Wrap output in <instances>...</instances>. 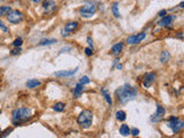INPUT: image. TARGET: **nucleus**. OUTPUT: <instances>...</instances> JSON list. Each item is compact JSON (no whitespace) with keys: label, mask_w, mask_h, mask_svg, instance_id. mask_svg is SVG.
<instances>
[{"label":"nucleus","mask_w":184,"mask_h":138,"mask_svg":"<svg viewBox=\"0 0 184 138\" xmlns=\"http://www.w3.org/2000/svg\"><path fill=\"white\" fill-rule=\"evenodd\" d=\"M168 127L169 128H172V130H173L174 133H179L181 129H183L184 122L179 121V118H176V116H172V118L169 119Z\"/></svg>","instance_id":"423d86ee"},{"label":"nucleus","mask_w":184,"mask_h":138,"mask_svg":"<svg viewBox=\"0 0 184 138\" xmlns=\"http://www.w3.org/2000/svg\"><path fill=\"white\" fill-rule=\"evenodd\" d=\"M183 6H184V2H181V4H179V7H181V8H183Z\"/></svg>","instance_id":"f704fd0d"},{"label":"nucleus","mask_w":184,"mask_h":138,"mask_svg":"<svg viewBox=\"0 0 184 138\" xmlns=\"http://www.w3.org/2000/svg\"><path fill=\"white\" fill-rule=\"evenodd\" d=\"M11 10L12 8L9 6H1V7H0V16H4L6 15V14H8Z\"/></svg>","instance_id":"4be33fe9"},{"label":"nucleus","mask_w":184,"mask_h":138,"mask_svg":"<svg viewBox=\"0 0 184 138\" xmlns=\"http://www.w3.org/2000/svg\"><path fill=\"white\" fill-rule=\"evenodd\" d=\"M170 60V53L168 51H162L161 55H160V61L161 62H168Z\"/></svg>","instance_id":"f3484780"},{"label":"nucleus","mask_w":184,"mask_h":138,"mask_svg":"<svg viewBox=\"0 0 184 138\" xmlns=\"http://www.w3.org/2000/svg\"><path fill=\"white\" fill-rule=\"evenodd\" d=\"M22 38H16L15 41H13V45L15 46V47H19V46H21L22 45Z\"/></svg>","instance_id":"a878e982"},{"label":"nucleus","mask_w":184,"mask_h":138,"mask_svg":"<svg viewBox=\"0 0 184 138\" xmlns=\"http://www.w3.org/2000/svg\"><path fill=\"white\" fill-rule=\"evenodd\" d=\"M88 43H89V45H90V48H92V50H93V43H92L91 37H88Z\"/></svg>","instance_id":"c756f323"},{"label":"nucleus","mask_w":184,"mask_h":138,"mask_svg":"<svg viewBox=\"0 0 184 138\" xmlns=\"http://www.w3.org/2000/svg\"><path fill=\"white\" fill-rule=\"evenodd\" d=\"M78 27V23L77 22H68L66 26H64V29L62 30V36H68L70 32H73L77 29Z\"/></svg>","instance_id":"9b49d317"},{"label":"nucleus","mask_w":184,"mask_h":138,"mask_svg":"<svg viewBox=\"0 0 184 138\" xmlns=\"http://www.w3.org/2000/svg\"><path fill=\"white\" fill-rule=\"evenodd\" d=\"M130 133H131L132 136H138L139 135V129H137V128H134V129H130Z\"/></svg>","instance_id":"bb28decb"},{"label":"nucleus","mask_w":184,"mask_h":138,"mask_svg":"<svg viewBox=\"0 0 184 138\" xmlns=\"http://www.w3.org/2000/svg\"><path fill=\"white\" fill-rule=\"evenodd\" d=\"M93 121V114L92 112H90L88 109H84L79 113L78 118H77V122L83 129H88L91 127Z\"/></svg>","instance_id":"7ed1b4c3"},{"label":"nucleus","mask_w":184,"mask_h":138,"mask_svg":"<svg viewBox=\"0 0 184 138\" xmlns=\"http://www.w3.org/2000/svg\"><path fill=\"white\" fill-rule=\"evenodd\" d=\"M39 85H40V82L37 81V80H29L26 82V87H29V89H35V87H39Z\"/></svg>","instance_id":"dca6fc26"},{"label":"nucleus","mask_w":184,"mask_h":138,"mask_svg":"<svg viewBox=\"0 0 184 138\" xmlns=\"http://www.w3.org/2000/svg\"><path fill=\"white\" fill-rule=\"evenodd\" d=\"M79 83L82 84V85H85V84H89L90 83V78L88 76H83L82 78H81V81H79Z\"/></svg>","instance_id":"393cba45"},{"label":"nucleus","mask_w":184,"mask_h":138,"mask_svg":"<svg viewBox=\"0 0 184 138\" xmlns=\"http://www.w3.org/2000/svg\"><path fill=\"white\" fill-rule=\"evenodd\" d=\"M21 48H20V47H19V48H16V50H13V52H12V54H13V55H16V54H20V53H21Z\"/></svg>","instance_id":"c85d7f7f"},{"label":"nucleus","mask_w":184,"mask_h":138,"mask_svg":"<svg viewBox=\"0 0 184 138\" xmlns=\"http://www.w3.org/2000/svg\"><path fill=\"white\" fill-rule=\"evenodd\" d=\"M43 8H44L46 14H52L57 9V5L52 0H44L43 1Z\"/></svg>","instance_id":"6e6552de"},{"label":"nucleus","mask_w":184,"mask_h":138,"mask_svg":"<svg viewBox=\"0 0 184 138\" xmlns=\"http://www.w3.org/2000/svg\"><path fill=\"white\" fill-rule=\"evenodd\" d=\"M0 28H1V29H2V30H4V31H5V32H7V31H8V29H7V27L4 26V23H2L1 21H0Z\"/></svg>","instance_id":"7c9ffc66"},{"label":"nucleus","mask_w":184,"mask_h":138,"mask_svg":"<svg viewBox=\"0 0 184 138\" xmlns=\"http://www.w3.org/2000/svg\"><path fill=\"white\" fill-rule=\"evenodd\" d=\"M166 14H167V12H166V10H161V12H159V16H161V17L166 16Z\"/></svg>","instance_id":"2f4dec72"},{"label":"nucleus","mask_w":184,"mask_h":138,"mask_svg":"<svg viewBox=\"0 0 184 138\" xmlns=\"http://www.w3.org/2000/svg\"><path fill=\"white\" fill-rule=\"evenodd\" d=\"M54 43H57L55 39H44V41L39 43V45H52Z\"/></svg>","instance_id":"b1692460"},{"label":"nucleus","mask_w":184,"mask_h":138,"mask_svg":"<svg viewBox=\"0 0 184 138\" xmlns=\"http://www.w3.org/2000/svg\"><path fill=\"white\" fill-rule=\"evenodd\" d=\"M97 12V5L93 2H86L79 8V14L83 17H91Z\"/></svg>","instance_id":"20e7f679"},{"label":"nucleus","mask_w":184,"mask_h":138,"mask_svg":"<svg viewBox=\"0 0 184 138\" xmlns=\"http://www.w3.org/2000/svg\"><path fill=\"white\" fill-rule=\"evenodd\" d=\"M122 48H123V44H122V43H117V44H115V45L112 47V54L119 55V54L121 53Z\"/></svg>","instance_id":"4468645a"},{"label":"nucleus","mask_w":184,"mask_h":138,"mask_svg":"<svg viewBox=\"0 0 184 138\" xmlns=\"http://www.w3.org/2000/svg\"><path fill=\"white\" fill-rule=\"evenodd\" d=\"M84 85H82L81 83H78L76 87H75V89H74V97L75 98H79V96L82 94V92H83V89H84Z\"/></svg>","instance_id":"2eb2a0df"},{"label":"nucleus","mask_w":184,"mask_h":138,"mask_svg":"<svg viewBox=\"0 0 184 138\" xmlns=\"http://www.w3.org/2000/svg\"><path fill=\"white\" fill-rule=\"evenodd\" d=\"M165 113H166L165 112V108L161 105H158L157 106V112L151 116V121L152 122H160L163 119V116H165Z\"/></svg>","instance_id":"0eeeda50"},{"label":"nucleus","mask_w":184,"mask_h":138,"mask_svg":"<svg viewBox=\"0 0 184 138\" xmlns=\"http://www.w3.org/2000/svg\"><path fill=\"white\" fill-rule=\"evenodd\" d=\"M117 6H119V4L114 2L113 6H112V10H113V14H114L115 17H120V13H119V9H117Z\"/></svg>","instance_id":"5701e85b"},{"label":"nucleus","mask_w":184,"mask_h":138,"mask_svg":"<svg viewBox=\"0 0 184 138\" xmlns=\"http://www.w3.org/2000/svg\"><path fill=\"white\" fill-rule=\"evenodd\" d=\"M11 131H12V129L8 128V129H7V130H6V131H5V133H4V135H1V136H2V137H5V136H7V135H8V133H11Z\"/></svg>","instance_id":"473e14b6"},{"label":"nucleus","mask_w":184,"mask_h":138,"mask_svg":"<svg viewBox=\"0 0 184 138\" xmlns=\"http://www.w3.org/2000/svg\"><path fill=\"white\" fill-rule=\"evenodd\" d=\"M92 53H93V50H92V48H90V47L85 48V54H86L88 56L92 55Z\"/></svg>","instance_id":"cd10ccee"},{"label":"nucleus","mask_w":184,"mask_h":138,"mask_svg":"<svg viewBox=\"0 0 184 138\" xmlns=\"http://www.w3.org/2000/svg\"><path fill=\"white\" fill-rule=\"evenodd\" d=\"M0 133H1V128H0Z\"/></svg>","instance_id":"c9c22d12"},{"label":"nucleus","mask_w":184,"mask_h":138,"mask_svg":"<svg viewBox=\"0 0 184 138\" xmlns=\"http://www.w3.org/2000/svg\"><path fill=\"white\" fill-rule=\"evenodd\" d=\"M0 113H1V111H0Z\"/></svg>","instance_id":"e433bc0d"},{"label":"nucleus","mask_w":184,"mask_h":138,"mask_svg":"<svg viewBox=\"0 0 184 138\" xmlns=\"http://www.w3.org/2000/svg\"><path fill=\"white\" fill-rule=\"evenodd\" d=\"M145 36H146L145 32H141V34H138V35H132V36L127 38V43H128L129 45H135V44L141 43V41L145 38Z\"/></svg>","instance_id":"1a4fd4ad"},{"label":"nucleus","mask_w":184,"mask_h":138,"mask_svg":"<svg viewBox=\"0 0 184 138\" xmlns=\"http://www.w3.org/2000/svg\"><path fill=\"white\" fill-rule=\"evenodd\" d=\"M120 133L122 136H129L130 135V128L127 124H122L120 127Z\"/></svg>","instance_id":"a211bd4d"},{"label":"nucleus","mask_w":184,"mask_h":138,"mask_svg":"<svg viewBox=\"0 0 184 138\" xmlns=\"http://www.w3.org/2000/svg\"><path fill=\"white\" fill-rule=\"evenodd\" d=\"M174 20V16L172 15H167V16H163L162 20L159 21V26L160 27H169L170 24H172V22H173Z\"/></svg>","instance_id":"ddd939ff"},{"label":"nucleus","mask_w":184,"mask_h":138,"mask_svg":"<svg viewBox=\"0 0 184 138\" xmlns=\"http://www.w3.org/2000/svg\"><path fill=\"white\" fill-rule=\"evenodd\" d=\"M116 119H117L119 121L123 122V121L127 119L126 112H123V111H117V112H116Z\"/></svg>","instance_id":"412c9836"},{"label":"nucleus","mask_w":184,"mask_h":138,"mask_svg":"<svg viewBox=\"0 0 184 138\" xmlns=\"http://www.w3.org/2000/svg\"><path fill=\"white\" fill-rule=\"evenodd\" d=\"M77 73V68L75 69H71V70H62V72H55L53 75L55 77H69V76H73Z\"/></svg>","instance_id":"f8f14e48"},{"label":"nucleus","mask_w":184,"mask_h":138,"mask_svg":"<svg viewBox=\"0 0 184 138\" xmlns=\"http://www.w3.org/2000/svg\"><path fill=\"white\" fill-rule=\"evenodd\" d=\"M64 108H66V105L63 102H55V105L53 106V109L55 112H63Z\"/></svg>","instance_id":"6ab92c4d"},{"label":"nucleus","mask_w":184,"mask_h":138,"mask_svg":"<svg viewBox=\"0 0 184 138\" xmlns=\"http://www.w3.org/2000/svg\"><path fill=\"white\" fill-rule=\"evenodd\" d=\"M155 81V74L154 73H147L143 78V85L144 87H150Z\"/></svg>","instance_id":"9d476101"},{"label":"nucleus","mask_w":184,"mask_h":138,"mask_svg":"<svg viewBox=\"0 0 184 138\" xmlns=\"http://www.w3.org/2000/svg\"><path fill=\"white\" fill-rule=\"evenodd\" d=\"M137 89L131 87L129 84H124L123 87H119L115 91V96L117 98V100L121 104H127L130 100H134L137 96Z\"/></svg>","instance_id":"f257e3e1"},{"label":"nucleus","mask_w":184,"mask_h":138,"mask_svg":"<svg viewBox=\"0 0 184 138\" xmlns=\"http://www.w3.org/2000/svg\"><path fill=\"white\" fill-rule=\"evenodd\" d=\"M32 2H35V4H38V2H40L42 0H31Z\"/></svg>","instance_id":"72a5a7b5"},{"label":"nucleus","mask_w":184,"mask_h":138,"mask_svg":"<svg viewBox=\"0 0 184 138\" xmlns=\"http://www.w3.org/2000/svg\"><path fill=\"white\" fill-rule=\"evenodd\" d=\"M31 109L30 108H16L12 113V121L14 126H19L21 123L26 122L29 119L31 118Z\"/></svg>","instance_id":"f03ea898"},{"label":"nucleus","mask_w":184,"mask_h":138,"mask_svg":"<svg viewBox=\"0 0 184 138\" xmlns=\"http://www.w3.org/2000/svg\"><path fill=\"white\" fill-rule=\"evenodd\" d=\"M7 20L9 23L13 24H19L23 21V14H22L20 10H11L7 15Z\"/></svg>","instance_id":"39448f33"},{"label":"nucleus","mask_w":184,"mask_h":138,"mask_svg":"<svg viewBox=\"0 0 184 138\" xmlns=\"http://www.w3.org/2000/svg\"><path fill=\"white\" fill-rule=\"evenodd\" d=\"M101 93L104 94V98H105V100L107 101V104H108V105H112V104H113V101H112V98H110L108 91H107L106 89H101Z\"/></svg>","instance_id":"aec40b11"}]
</instances>
